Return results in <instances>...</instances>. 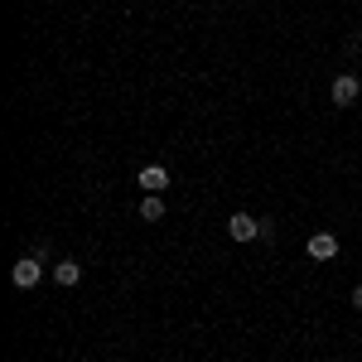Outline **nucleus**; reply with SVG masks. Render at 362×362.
I'll use <instances>...</instances> for the list:
<instances>
[{"label":"nucleus","instance_id":"nucleus-8","mask_svg":"<svg viewBox=\"0 0 362 362\" xmlns=\"http://www.w3.org/2000/svg\"><path fill=\"white\" fill-rule=\"evenodd\" d=\"M353 305H358V309H362V285H358V290H353Z\"/></svg>","mask_w":362,"mask_h":362},{"label":"nucleus","instance_id":"nucleus-7","mask_svg":"<svg viewBox=\"0 0 362 362\" xmlns=\"http://www.w3.org/2000/svg\"><path fill=\"white\" fill-rule=\"evenodd\" d=\"M140 218H145V223H160V218H165V203H160V194H145V198H140Z\"/></svg>","mask_w":362,"mask_h":362},{"label":"nucleus","instance_id":"nucleus-2","mask_svg":"<svg viewBox=\"0 0 362 362\" xmlns=\"http://www.w3.org/2000/svg\"><path fill=\"white\" fill-rule=\"evenodd\" d=\"M329 97H334V107H353V102L362 97V83L353 78V73H338L334 87H329Z\"/></svg>","mask_w":362,"mask_h":362},{"label":"nucleus","instance_id":"nucleus-1","mask_svg":"<svg viewBox=\"0 0 362 362\" xmlns=\"http://www.w3.org/2000/svg\"><path fill=\"white\" fill-rule=\"evenodd\" d=\"M261 218H251V213H232V218H227V237H232V242H256V237H261Z\"/></svg>","mask_w":362,"mask_h":362},{"label":"nucleus","instance_id":"nucleus-5","mask_svg":"<svg viewBox=\"0 0 362 362\" xmlns=\"http://www.w3.org/2000/svg\"><path fill=\"white\" fill-rule=\"evenodd\" d=\"M140 189H145V194H165L169 189V169L165 165H145L140 169Z\"/></svg>","mask_w":362,"mask_h":362},{"label":"nucleus","instance_id":"nucleus-6","mask_svg":"<svg viewBox=\"0 0 362 362\" xmlns=\"http://www.w3.org/2000/svg\"><path fill=\"white\" fill-rule=\"evenodd\" d=\"M54 280L68 290V285H78V280H83V266H78L73 256H63V261H54Z\"/></svg>","mask_w":362,"mask_h":362},{"label":"nucleus","instance_id":"nucleus-4","mask_svg":"<svg viewBox=\"0 0 362 362\" xmlns=\"http://www.w3.org/2000/svg\"><path fill=\"white\" fill-rule=\"evenodd\" d=\"M334 256H338L334 232H314V237H309V261H334Z\"/></svg>","mask_w":362,"mask_h":362},{"label":"nucleus","instance_id":"nucleus-3","mask_svg":"<svg viewBox=\"0 0 362 362\" xmlns=\"http://www.w3.org/2000/svg\"><path fill=\"white\" fill-rule=\"evenodd\" d=\"M39 276H44L39 256H20V261H15V271H10V280H15L20 290H34V285H39Z\"/></svg>","mask_w":362,"mask_h":362}]
</instances>
